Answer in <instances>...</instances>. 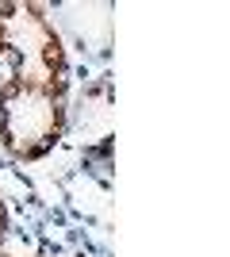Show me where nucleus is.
<instances>
[{
    "label": "nucleus",
    "instance_id": "obj_1",
    "mask_svg": "<svg viewBox=\"0 0 230 257\" xmlns=\"http://www.w3.org/2000/svg\"><path fill=\"white\" fill-rule=\"evenodd\" d=\"M69 88L43 81H0V146L12 161H39L69 131Z\"/></svg>",
    "mask_w": 230,
    "mask_h": 257
},
{
    "label": "nucleus",
    "instance_id": "obj_2",
    "mask_svg": "<svg viewBox=\"0 0 230 257\" xmlns=\"http://www.w3.org/2000/svg\"><path fill=\"white\" fill-rule=\"evenodd\" d=\"M0 58L20 81L69 88L66 39L50 20V8L31 0H0Z\"/></svg>",
    "mask_w": 230,
    "mask_h": 257
},
{
    "label": "nucleus",
    "instance_id": "obj_3",
    "mask_svg": "<svg viewBox=\"0 0 230 257\" xmlns=\"http://www.w3.org/2000/svg\"><path fill=\"white\" fill-rule=\"evenodd\" d=\"M8 238V204H4V196H0V242Z\"/></svg>",
    "mask_w": 230,
    "mask_h": 257
},
{
    "label": "nucleus",
    "instance_id": "obj_4",
    "mask_svg": "<svg viewBox=\"0 0 230 257\" xmlns=\"http://www.w3.org/2000/svg\"><path fill=\"white\" fill-rule=\"evenodd\" d=\"M0 257H4V253H0Z\"/></svg>",
    "mask_w": 230,
    "mask_h": 257
}]
</instances>
